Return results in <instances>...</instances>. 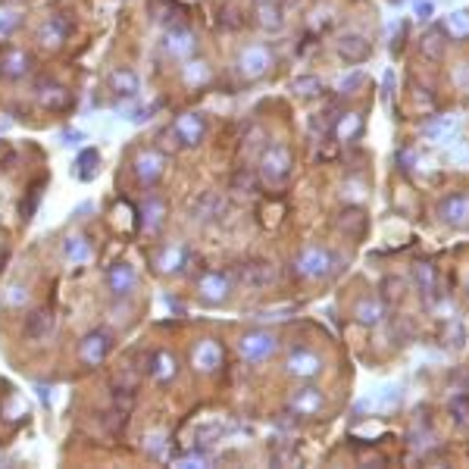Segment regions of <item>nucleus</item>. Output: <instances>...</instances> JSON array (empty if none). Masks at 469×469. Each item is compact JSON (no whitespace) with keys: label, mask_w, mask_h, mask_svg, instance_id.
<instances>
[{"label":"nucleus","mask_w":469,"mask_h":469,"mask_svg":"<svg viewBox=\"0 0 469 469\" xmlns=\"http://www.w3.org/2000/svg\"><path fill=\"white\" fill-rule=\"evenodd\" d=\"M260 176H263L266 185H281L288 176H291V153H288L285 144L266 147V153L260 160Z\"/></svg>","instance_id":"1"},{"label":"nucleus","mask_w":469,"mask_h":469,"mask_svg":"<svg viewBox=\"0 0 469 469\" xmlns=\"http://www.w3.org/2000/svg\"><path fill=\"white\" fill-rule=\"evenodd\" d=\"M332 263H335V257L328 254L325 247L310 244V247L301 250V257H297V276H303V279H325L328 272H332Z\"/></svg>","instance_id":"2"},{"label":"nucleus","mask_w":469,"mask_h":469,"mask_svg":"<svg viewBox=\"0 0 469 469\" xmlns=\"http://www.w3.org/2000/svg\"><path fill=\"white\" fill-rule=\"evenodd\" d=\"M238 347H241V357H244L247 363H263V360H269L276 354L279 338L272 332H250L241 338Z\"/></svg>","instance_id":"3"},{"label":"nucleus","mask_w":469,"mask_h":469,"mask_svg":"<svg viewBox=\"0 0 469 469\" xmlns=\"http://www.w3.org/2000/svg\"><path fill=\"white\" fill-rule=\"evenodd\" d=\"M269 66H272V50L269 47H263V44H254V47H244L241 50V57H238V72L244 75V78H263L266 72H269Z\"/></svg>","instance_id":"4"},{"label":"nucleus","mask_w":469,"mask_h":469,"mask_svg":"<svg viewBox=\"0 0 469 469\" xmlns=\"http://www.w3.org/2000/svg\"><path fill=\"white\" fill-rule=\"evenodd\" d=\"M435 213L444 225L463 229V225H469V194H448V198H441Z\"/></svg>","instance_id":"5"},{"label":"nucleus","mask_w":469,"mask_h":469,"mask_svg":"<svg viewBox=\"0 0 469 469\" xmlns=\"http://www.w3.org/2000/svg\"><path fill=\"white\" fill-rule=\"evenodd\" d=\"M285 370L291 375H297V379H316V375L323 372V357L313 354V350H307V347H301V350H294V354L288 357Z\"/></svg>","instance_id":"6"},{"label":"nucleus","mask_w":469,"mask_h":469,"mask_svg":"<svg viewBox=\"0 0 469 469\" xmlns=\"http://www.w3.org/2000/svg\"><path fill=\"white\" fill-rule=\"evenodd\" d=\"M200 297L203 301H210V303H219V301H225L229 297V288H232V279L225 276V272H219V269H213V272H203L200 276Z\"/></svg>","instance_id":"7"},{"label":"nucleus","mask_w":469,"mask_h":469,"mask_svg":"<svg viewBox=\"0 0 469 469\" xmlns=\"http://www.w3.org/2000/svg\"><path fill=\"white\" fill-rule=\"evenodd\" d=\"M172 135H176V141H178V144H185V147L200 144V138H203V119H200L198 113L178 116L176 125H172Z\"/></svg>","instance_id":"8"},{"label":"nucleus","mask_w":469,"mask_h":469,"mask_svg":"<svg viewBox=\"0 0 469 469\" xmlns=\"http://www.w3.org/2000/svg\"><path fill=\"white\" fill-rule=\"evenodd\" d=\"M219 366H222V347H219V341H213V338L200 341L198 347H194V370L198 372H216Z\"/></svg>","instance_id":"9"},{"label":"nucleus","mask_w":469,"mask_h":469,"mask_svg":"<svg viewBox=\"0 0 469 469\" xmlns=\"http://www.w3.org/2000/svg\"><path fill=\"white\" fill-rule=\"evenodd\" d=\"M338 53L344 63H363L372 57V44L363 35H344L338 41Z\"/></svg>","instance_id":"10"},{"label":"nucleus","mask_w":469,"mask_h":469,"mask_svg":"<svg viewBox=\"0 0 469 469\" xmlns=\"http://www.w3.org/2000/svg\"><path fill=\"white\" fill-rule=\"evenodd\" d=\"M107 350H109V335L107 332H91L88 338L82 341V347H78V357H82L88 366H97L100 360L107 357Z\"/></svg>","instance_id":"11"},{"label":"nucleus","mask_w":469,"mask_h":469,"mask_svg":"<svg viewBox=\"0 0 469 469\" xmlns=\"http://www.w3.org/2000/svg\"><path fill=\"white\" fill-rule=\"evenodd\" d=\"M107 281H109V291H113L116 297H122V294H129L131 288H135V269H131L129 263H116L113 269L107 272Z\"/></svg>","instance_id":"12"},{"label":"nucleus","mask_w":469,"mask_h":469,"mask_svg":"<svg viewBox=\"0 0 469 469\" xmlns=\"http://www.w3.org/2000/svg\"><path fill=\"white\" fill-rule=\"evenodd\" d=\"M276 266H269V263H250L241 269V279H244V285L250 288H266V285H272L276 281Z\"/></svg>","instance_id":"13"},{"label":"nucleus","mask_w":469,"mask_h":469,"mask_svg":"<svg viewBox=\"0 0 469 469\" xmlns=\"http://www.w3.org/2000/svg\"><path fill=\"white\" fill-rule=\"evenodd\" d=\"M323 404H325V397H323V391H319V388L297 391L294 401H291V406L301 413V416H313V413H319V410H323Z\"/></svg>","instance_id":"14"},{"label":"nucleus","mask_w":469,"mask_h":469,"mask_svg":"<svg viewBox=\"0 0 469 469\" xmlns=\"http://www.w3.org/2000/svg\"><path fill=\"white\" fill-rule=\"evenodd\" d=\"M26 69H28V57L22 50L6 47V50L0 53V75L4 78H19V75H26Z\"/></svg>","instance_id":"15"},{"label":"nucleus","mask_w":469,"mask_h":469,"mask_svg":"<svg viewBox=\"0 0 469 469\" xmlns=\"http://www.w3.org/2000/svg\"><path fill=\"white\" fill-rule=\"evenodd\" d=\"M50 332H53V313L50 310L31 313L28 323H26V335H28V338L31 341H44V338H50Z\"/></svg>","instance_id":"16"},{"label":"nucleus","mask_w":469,"mask_h":469,"mask_svg":"<svg viewBox=\"0 0 469 469\" xmlns=\"http://www.w3.org/2000/svg\"><path fill=\"white\" fill-rule=\"evenodd\" d=\"M135 172H138V178L144 185H151V182H156L160 178V172H163V156L160 153H141L138 156V163H135Z\"/></svg>","instance_id":"17"},{"label":"nucleus","mask_w":469,"mask_h":469,"mask_svg":"<svg viewBox=\"0 0 469 469\" xmlns=\"http://www.w3.org/2000/svg\"><path fill=\"white\" fill-rule=\"evenodd\" d=\"M382 303L375 301V297H363V301H357V307H354V316H357V323H363V325H375V323H382Z\"/></svg>","instance_id":"18"},{"label":"nucleus","mask_w":469,"mask_h":469,"mask_svg":"<svg viewBox=\"0 0 469 469\" xmlns=\"http://www.w3.org/2000/svg\"><path fill=\"white\" fill-rule=\"evenodd\" d=\"M109 85H113V91L122 94V97H135L138 94V75L131 72V69H116V72L109 75Z\"/></svg>","instance_id":"19"},{"label":"nucleus","mask_w":469,"mask_h":469,"mask_svg":"<svg viewBox=\"0 0 469 469\" xmlns=\"http://www.w3.org/2000/svg\"><path fill=\"white\" fill-rule=\"evenodd\" d=\"M147 370H151V375L156 382H166L176 375V360H172L169 354H163V350H156V354H151V360H147Z\"/></svg>","instance_id":"20"},{"label":"nucleus","mask_w":469,"mask_h":469,"mask_svg":"<svg viewBox=\"0 0 469 469\" xmlns=\"http://www.w3.org/2000/svg\"><path fill=\"white\" fill-rule=\"evenodd\" d=\"M335 135H338V141H354L363 135V119H360L357 113H344L338 125H335Z\"/></svg>","instance_id":"21"},{"label":"nucleus","mask_w":469,"mask_h":469,"mask_svg":"<svg viewBox=\"0 0 469 469\" xmlns=\"http://www.w3.org/2000/svg\"><path fill=\"white\" fill-rule=\"evenodd\" d=\"M441 28L448 31L451 38H457V41H463V38H469V13H466V10H457V13H451L448 19L441 22Z\"/></svg>","instance_id":"22"},{"label":"nucleus","mask_w":469,"mask_h":469,"mask_svg":"<svg viewBox=\"0 0 469 469\" xmlns=\"http://www.w3.org/2000/svg\"><path fill=\"white\" fill-rule=\"evenodd\" d=\"M257 16H260V26L266 31H276L281 26V10H279L276 0H260V4H257Z\"/></svg>","instance_id":"23"},{"label":"nucleus","mask_w":469,"mask_h":469,"mask_svg":"<svg viewBox=\"0 0 469 469\" xmlns=\"http://www.w3.org/2000/svg\"><path fill=\"white\" fill-rule=\"evenodd\" d=\"M66 31H69V22H63V19H50L47 26L41 28V44L47 47H60L63 41H66Z\"/></svg>","instance_id":"24"},{"label":"nucleus","mask_w":469,"mask_h":469,"mask_svg":"<svg viewBox=\"0 0 469 469\" xmlns=\"http://www.w3.org/2000/svg\"><path fill=\"white\" fill-rule=\"evenodd\" d=\"M169 50L176 53V57H188V53L194 50V35L191 31H172L169 35Z\"/></svg>","instance_id":"25"},{"label":"nucleus","mask_w":469,"mask_h":469,"mask_svg":"<svg viewBox=\"0 0 469 469\" xmlns=\"http://www.w3.org/2000/svg\"><path fill=\"white\" fill-rule=\"evenodd\" d=\"M416 285H419L422 294H435V291H438V285H435V269H432L428 263H419V266H416Z\"/></svg>","instance_id":"26"},{"label":"nucleus","mask_w":469,"mask_h":469,"mask_svg":"<svg viewBox=\"0 0 469 469\" xmlns=\"http://www.w3.org/2000/svg\"><path fill=\"white\" fill-rule=\"evenodd\" d=\"M41 100L47 107H66L69 104V94L63 91V88H57V85H41Z\"/></svg>","instance_id":"27"},{"label":"nucleus","mask_w":469,"mask_h":469,"mask_svg":"<svg viewBox=\"0 0 469 469\" xmlns=\"http://www.w3.org/2000/svg\"><path fill=\"white\" fill-rule=\"evenodd\" d=\"M294 91L303 94V97H319V94H323V82H319L316 75H301L294 82Z\"/></svg>","instance_id":"28"},{"label":"nucleus","mask_w":469,"mask_h":469,"mask_svg":"<svg viewBox=\"0 0 469 469\" xmlns=\"http://www.w3.org/2000/svg\"><path fill=\"white\" fill-rule=\"evenodd\" d=\"M182 257H185L182 247H166V250L160 254V260H156V266H160L163 272H176L178 263H182Z\"/></svg>","instance_id":"29"},{"label":"nucleus","mask_w":469,"mask_h":469,"mask_svg":"<svg viewBox=\"0 0 469 469\" xmlns=\"http://www.w3.org/2000/svg\"><path fill=\"white\" fill-rule=\"evenodd\" d=\"M66 257H69L72 263H85V260L91 257V247L85 244V238H69V241H66Z\"/></svg>","instance_id":"30"},{"label":"nucleus","mask_w":469,"mask_h":469,"mask_svg":"<svg viewBox=\"0 0 469 469\" xmlns=\"http://www.w3.org/2000/svg\"><path fill=\"white\" fill-rule=\"evenodd\" d=\"M422 53H426L428 60H441L444 57V41L438 35H426L422 38Z\"/></svg>","instance_id":"31"},{"label":"nucleus","mask_w":469,"mask_h":469,"mask_svg":"<svg viewBox=\"0 0 469 469\" xmlns=\"http://www.w3.org/2000/svg\"><path fill=\"white\" fill-rule=\"evenodd\" d=\"M457 129V119H435V122H428L426 125V135L428 138H441V135H448V131Z\"/></svg>","instance_id":"32"},{"label":"nucleus","mask_w":469,"mask_h":469,"mask_svg":"<svg viewBox=\"0 0 469 469\" xmlns=\"http://www.w3.org/2000/svg\"><path fill=\"white\" fill-rule=\"evenodd\" d=\"M451 410H453V416H457V422H469V394H457L451 401Z\"/></svg>","instance_id":"33"},{"label":"nucleus","mask_w":469,"mask_h":469,"mask_svg":"<svg viewBox=\"0 0 469 469\" xmlns=\"http://www.w3.org/2000/svg\"><path fill=\"white\" fill-rule=\"evenodd\" d=\"M185 75H188V82H207V78H210V69H207V63H188V66H185Z\"/></svg>","instance_id":"34"},{"label":"nucleus","mask_w":469,"mask_h":469,"mask_svg":"<svg viewBox=\"0 0 469 469\" xmlns=\"http://www.w3.org/2000/svg\"><path fill=\"white\" fill-rule=\"evenodd\" d=\"M397 401H401V388H397V385L382 388V394L375 397V404H379V406H394Z\"/></svg>","instance_id":"35"},{"label":"nucleus","mask_w":469,"mask_h":469,"mask_svg":"<svg viewBox=\"0 0 469 469\" xmlns=\"http://www.w3.org/2000/svg\"><path fill=\"white\" fill-rule=\"evenodd\" d=\"M97 160H100L97 151H85L82 156H78V166H82V169H78V176H82V178H91V166H94Z\"/></svg>","instance_id":"36"},{"label":"nucleus","mask_w":469,"mask_h":469,"mask_svg":"<svg viewBox=\"0 0 469 469\" xmlns=\"http://www.w3.org/2000/svg\"><path fill=\"white\" fill-rule=\"evenodd\" d=\"M363 82H366V75H363V72H354V75H347V78H344V82L338 85V88H341V94H350L354 88H360V85H363Z\"/></svg>","instance_id":"37"},{"label":"nucleus","mask_w":469,"mask_h":469,"mask_svg":"<svg viewBox=\"0 0 469 469\" xmlns=\"http://www.w3.org/2000/svg\"><path fill=\"white\" fill-rule=\"evenodd\" d=\"M432 13H435V4L432 0H416V19H432Z\"/></svg>","instance_id":"38"},{"label":"nucleus","mask_w":469,"mask_h":469,"mask_svg":"<svg viewBox=\"0 0 469 469\" xmlns=\"http://www.w3.org/2000/svg\"><path fill=\"white\" fill-rule=\"evenodd\" d=\"M397 163H404L401 169H406V172H410V169H413V163H416V153H413V151H404V153H397Z\"/></svg>","instance_id":"39"},{"label":"nucleus","mask_w":469,"mask_h":469,"mask_svg":"<svg viewBox=\"0 0 469 469\" xmlns=\"http://www.w3.org/2000/svg\"><path fill=\"white\" fill-rule=\"evenodd\" d=\"M466 291H469V281H466Z\"/></svg>","instance_id":"40"}]
</instances>
